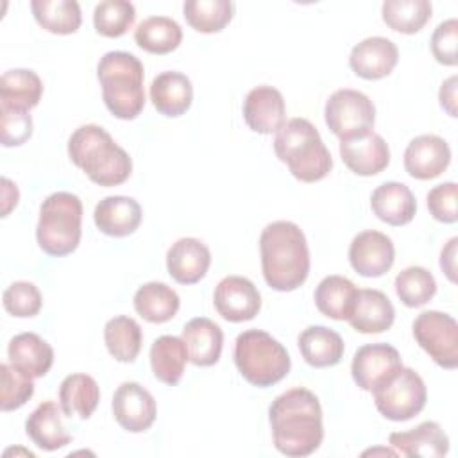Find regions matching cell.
Instances as JSON below:
<instances>
[{"label":"cell","mask_w":458,"mask_h":458,"mask_svg":"<svg viewBox=\"0 0 458 458\" xmlns=\"http://www.w3.org/2000/svg\"><path fill=\"white\" fill-rule=\"evenodd\" d=\"M274 445L286 456H310L324 440L318 397L302 386L277 395L268 408Z\"/></svg>","instance_id":"obj_1"},{"label":"cell","mask_w":458,"mask_h":458,"mask_svg":"<svg viewBox=\"0 0 458 458\" xmlns=\"http://www.w3.org/2000/svg\"><path fill=\"white\" fill-rule=\"evenodd\" d=\"M261 270L277 292L297 290L310 274V249L301 227L288 220L268 224L259 236Z\"/></svg>","instance_id":"obj_2"},{"label":"cell","mask_w":458,"mask_h":458,"mask_svg":"<svg viewBox=\"0 0 458 458\" xmlns=\"http://www.w3.org/2000/svg\"><path fill=\"white\" fill-rule=\"evenodd\" d=\"M68 156L98 186H118L132 172L129 154L114 143L104 127L95 123H86L73 131L68 140Z\"/></svg>","instance_id":"obj_3"},{"label":"cell","mask_w":458,"mask_h":458,"mask_svg":"<svg viewBox=\"0 0 458 458\" xmlns=\"http://www.w3.org/2000/svg\"><path fill=\"white\" fill-rule=\"evenodd\" d=\"M274 152L302 182H317L333 168L327 147L317 127L306 118H292L281 125L274 138Z\"/></svg>","instance_id":"obj_4"},{"label":"cell","mask_w":458,"mask_h":458,"mask_svg":"<svg viewBox=\"0 0 458 458\" xmlns=\"http://www.w3.org/2000/svg\"><path fill=\"white\" fill-rule=\"evenodd\" d=\"M141 61L123 50L107 52L97 64L102 98L109 113L120 120H134L145 107Z\"/></svg>","instance_id":"obj_5"},{"label":"cell","mask_w":458,"mask_h":458,"mask_svg":"<svg viewBox=\"0 0 458 458\" xmlns=\"http://www.w3.org/2000/svg\"><path fill=\"white\" fill-rule=\"evenodd\" d=\"M234 363L238 372L259 388L279 383L292 367L284 345L261 329H247L236 336Z\"/></svg>","instance_id":"obj_6"},{"label":"cell","mask_w":458,"mask_h":458,"mask_svg":"<svg viewBox=\"0 0 458 458\" xmlns=\"http://www.w3.org/2000/svg\"><path fill=\"white\" fill-rule=\"evenodd\" d=\"M82 202L70 191H55L39 206L38 245L50 256L72 254L81 242Z\"/></svg>","instance_id":"obj_7"},{"label":"cell","mask_w":458,"mask_h":458,"mask_svg":"<svg viewBox=\"0 0 458 458\" xmlns=\"http://www.w3.org/2000/svg\"><path fill=\"white\" fill-rule=\"evenodd\" d=\"M377 411L394 422L410 420L419 415L428 399L424 379L408 367H401L386 381L372 390Z\"/></svg>","instance_id":"obj_8"},{"label":"cell","mask_w":458,"mask_h":458,"mask_svg":"<svg viewBox=\"0 0 458 458\" xmlns=\"http://www.w3.org/2000/svg\"><path fill=\"white\" fill-rule=\"evenodd\" d=\"M324 118L329 131L349 141L372 132L376 122L374 102L361 91L356 89H336L326 102Z\"/></svg>","instance_id":"obj_9"},{"label":"cell","mask_w":458,"mask_h":458,"mask_svg":"<svg viewBox=\"0 0 458 458\" xmlns=\"http://www.w3.org/2000/svg\"><path fill=\"white\" fill-rule=\"evenodd\" d=\"M411 327L415 342L437 365L444 369L458 367V324L449 313L422 311Z\"/></svg>","instance_id":"obj_10"},{"label":"cell","mask_w":458,"mask_h":458,"mask_svg":"<svg viewBox=\"0 0 458 458\" xmlns=\"http://www.w3.org/2000/svg\"><path fill=\"white\" fill-rule=\"evenodd\" d=\"M111 410L118 426L129 433L147 431L157 413L152 394L134 381H125L116 388Z\"/></svg>","instance_id":"obj_11"},{"label":"cell","mask_w":458,"mask_h":458,"mask_svg":"<svg viewBox=\"0 0 458 458\" xmlns=\"http://www.w3.org/2000/svg\"><path fill=\"white\" fill-rule=\"evenodd\" d=\"M401 367L399 351L390 344H365L354 352L351 374L361 390L372 392Z\"/></svg>","instance_id":"obj_12"},{"label":"cell","mask_w":458,"mask_h":458,"mask_svg":"<svg viewBox=\"0 0 458 458\" xmlns=\"http://www.w3.org/2000/svg\"><path fill=\"white\" fill-rule=\"evenodd\" d=\"M218 315L229 322L252 320L261 310V295L252 281L242 276L224 277L213 295Z\"/></svg>","instance_id":"obj_13"},{"label":"cell","mask_w":458,"mask_h":458,"mask_svg":"<svg viewBox=\"0 0 458 458\" xmlns=\"http://www.w3.org/2000/svg\"><path fill=\"white\" fill-rule=\"evenodd\" d=\"M395 259V249L385 233L369 229L358 233L349 245V263L363 277L386 274Z\"/></svg>","instance_id":"obj_14"},{"label":"cell","mask_w":458,"mask_h":458,"mask_svg":"<svg viewBox=\"0 0 458 458\" xmlns=\"http://www.w3.org/2000/svg\"><path fill=\"white\" fill-rule=\"evenodd\" d=\"M451 163L447 141L437 134H420L413 138L404 150V170L419 181L438 177Z\"/></svg>","instance_id":"obj_15"},{"label":"cell","mask_w":458,"mask_h":458,"mask_svg":"<svg viewBox=\"0 0 458 458\" xmlns=\"http://www.w3.org/2000/svg\"><path fill=\"white\" fill-rule=\"evenodd\" d=\"M399 59V50L394 41L383 36L365 38L352 47L349 55L351 70L367 81H377L392 73Z\"/></svg>","instance_id":"obj_16"},{"label":"cell","mask_w":458,"mask_h":458,"mask_svg":"<svg viewBox=\"0 0 458 458\" xmlns=\"http://www.w3.org/2000/svg\"><path fill=\"white\" fill-rule=\"evenodd\" d=\"M284 98L272 86L252 88L243 100V120L258 134H272L284 123Z\"/></svg>","instance_id":"obj_17"},{"label":"cell","mask_w":458,"mask_h":458,"mask_svg":"<svg viewBox=\"0 0 458 458\" xmlns=\"http://www.w3.org/2000/svg\"><path fill=\"white\" fill-rule=\"evenodd\" d=\"M211 265V252L199 238H181L166 252V270L181 284L199 283Z\"/></svg>","instance_id":"obj_18"},{"label":"cell","mask_w":458,"mask_h":458,"mask_svg":"<svg viewBox=\"0 0 458 458\" xmlns=\"http://www.w3.org/2000/svg\"><path fill=\"white\" fill-rule=\"evenodd\" d=\"M390 445L404 456L440 458L449 451V437L435 420L420 422L408 431H394L388 437Z\"/></svg>","instance_id":"obj_19"},{"label":"cell","mask_w":458,"mask_h":458,"mask_svg":"<svg viewBox=\"0 0 458 458\" xmlns=\"http://www.w3.org/2000/svg\"><path fill=\"white\" fill-rule=\"evenodd\" d=\"M340 157L356 175H376L390 163V150L383 136L369 132L361 138L340 141Z\"/></svg>","instance_id":"obj_20"},{"label":"cell","mask_w":458,"mask_h":458,"mask_svg":"<svg viewBox=\"0 0 458 458\" xmlns=\"http://www.w3.org/2000/svg\"><path fill=\"white\" fill-rule=\"evenodd\" d=\"M395 318V310L390 299L374 288L358 290L354 308L349 315V324L354 331L363 335L383 333L392 327Z\"/></svg>","instance_id":"obj_21"},{"label":"cell","mask_w":458,"mask_h":458,"mask_svg":"<svg viewBox=\"0 0 458 458\" xmlns=\"http://www.w3.org/2000/svg\"><path fill=\"white\" fill-rule=\"evenodd\" d=\"M141 206L132 197L111 195L102 199L93 211L98 231L107 236L122 238L132 234L141 224Z\"/></svg>","instance_id":"obj_22"},{"label":"cell","mask_w":458,"mask_h":458,"mask_svg":"<svg viewBox=\"0 0 458 458\" xmlns=\"http://www.w3.org/2000/svg\"><path fill=\"white\" fill-rule=\"evenodd\" d=\"M182 340L188 349V358L197 367H211L220 360L224 333L211 318L197 317L184 324Z\"/></svg>","instance_id":"obj_23"},{"label":"cell","mask_w":458,"mask_h":458,"mask_svg":"<svg viewBox=\"0 0 458 458\" xmlns=\"http://www.w3.org/2000/svg\"><path fill=\"white\" fill-rule=\"evenodd\" d=\"M370 208L381 222L388 225H404L413 220L417 202L406 184L388 181L372 191Z\"/></svg>","instance_id":"obj_24"},{"label":"cell","mask_w":458,"mask_h":458,"mask_svg":"<svg viewBox=\"0 0 458 458\" xmlns=\"http://www.w3.org/2000/svg\"><path fill=\"white\" fill-rule=\"evenodd\" d=\"M9 363L23 374L43 377L54 363V349L36 333H20L11 338L7 347Z\"/></svg>","instance_id":"obj_25"},{"label":"cell","mask_w":458,"mask_h":458,"mask_svg":"<svg viewBox=\"0 0 458 458\" xmlns=\"http://www.w3.org/2000/svg\"><path fill=\"white\" fill-rule=\"evenodd\" d=\"M150 100L161 114L170 118L181 116L193 100L191 81L181 72H163L152 79Z\"/></svg>","instance_id":"obj_26"},{"label":"cell","mask_w":458,"mask_h":458,"mask_svg":"<svg viewBox=\"0 0 458 458\" xmlns=\"http://www.w3.org/2000/svg\"><path fill=\"white\" fill-rule=\"evenodd\" d=\"M25 433L43 451H57L72 442V435L66 431L54 401L38 404L25 420Z\"/></svg>","instance_id":"obj_27"},{"label":"cell","mask_w":458,"mask_h":458,"mask_svg":"<svg viewBox=\"0 0 458 458\" xmlns=\"http://www.w3.org/2000/svg\"><path fill=\"white\" fill-rule=\"evenodd\" d=\"M299 351L315 369L336 365L345 351L342 336L326 326H310L299 335Z\"/></svg>","instance_id":"obj_28"},{"label":"cell","mask_w":458,"mask_h":458,"mask_svg":"<svg viewBox=\"0 0 458 458\" xmlns=\"http://www.w3.org/2000/svg\"><path fill=\"white\" fill-rule=\"evenodd\" d=\"M43 95V84L36 72L16 68L0 77V107L30 111Z\"/></svg>","instance_id":"obj_29"},{"label":"cell","mask_w":458,"mask_h":458,"mask_svg":"<svg viewBox=\"0 0 458 458\" xmlns=\"http://www.w3.org/2000/svg\"><path fill=\"white\" fill-rule=\"evenodd\" d=\"M100 401V388L88 374H70L59 386V404L66 417L89 419Z\"/></svg>","instance_id":"obj_30"},{"label":"cell","mask_w":458,"mask_h":458,"mask_svg":"<svg viewBox=\"0 0 458 458\" xmlns=\"http://www.w3.org/2000/svg\"><path fill=\"white\" fill-rule=\"evenodd\" d=\"M188 360L186 344L179 336L163 335L156 338L150 347L152 372L165 385L174 386L181 381Z\"/></svg>","instance_id":"obj_31"},{"label":"cell","mask_w":458,"mask_h":458,"mask_svg":"<svg viewBox=\"0 0 458 458\" xmlns=\"http://www.w3.org/2000/svg\"><path fill=\"white\" fill-rule=\"evenodd\" d=\"M358 297L354 283L344 276H327L315 288V304L322 315L333 320H347Z\"/></svg>","instance_id":"obj_32"},{"label":"cell","mask_w":458,"mask_h":458,"mask_svg":"<svg viewBox=\"0 0 458 458\" xmlns=\"http://www.w3.org/2000/svg\"><path fill=\"white\" fill-rule=\"evenodd\" d=\"M181 299L175 290L165 283H145L134 293L136 313L152 324H163L175 317Z\"/></svg>","instance_id":"obj_33"},{"label":"cell","mask_w":458,"mask_h":458,"mask_svg":"<svg viewBox=\"0 0 458 458\" xmlns=\"http://www.w3.org/2000/svg\"><path fill=\"white\" fill-rule=\"evenodd\" d=\"M134 41L148 54H168L181 45L182 29L168 16H150L136 27Z\"/></svg>","instance_id":"obj_34"},{"label":"cell","mask_w":458,"mask_h":458,"mask_svg":"<svg viewBox=\"0 0 458 458\" xmlns=\"http://www.w3.org/2000/svg\"><path fill=\"white\" fill-rule=\"evenodd\" d=\"M104 342L114 360L122 363H132L141 351L143 333L134 318L118 315L106 322Z\"/></svg>","instance_id":"obj_35"},{"label":"cell","mask_w":458,"mask_h":458,"mask_svg":"<svg viewBox=\"0 0 458 458\" xmlns=\"http://www.w3.org/2000/svg\"><path fill=\"white\" fill-rule=\"evenodd\" d=\"M36 21L52 34H73L81 27V7L75 0H32Z\"/></svg>","instance_id":"obj_36"},{"label":"cell","mask_w":458,"mask_h":458,"mask_svg":"<svg viewBox=\"0 0 458 458\" xmlns=\"http://www.w3.org/2000/svg\"><path fill=\"white\" fill-rule=\"evenodd\" d=\"M188 25L199 32H220L234 14V4L229 0H188L182 5Z\"/></svg>","instance_id":"obj_37"},{"label":"cell","mask_w":458,"mask_h":458,"mask_svg":"<svg viewBox=\"0 0 458 458\" xmlns=\"http://www.w3.org/2000/svg\"><path fill=\"white\" fill-rule=\"evenodd\" d=\"M431 2L428 0H386L383 2V21L397 32L415 34L431 18Z\"/></svg>","instance_id":"obj_38"},{"label":"cell","mask_w":458,"mask_h":458,"mask_svg":"<svg viewBox=\"0 0 458 458\" xmlns=\"http://www.w3.org/2000/svg\"><path fill=\"white\" fill-rule=\"evenodd\" d=\"M395 293L408 308H419L429 302L437 293V281L429 270L413 265L401 270L395 277Z\"/></svg>","instance_id":"obj_39"},{"label":"cell","mask_w":458,"mask_h":458,"mask_svg":"<svg viewBox=\"0 0 458 458\" xmlns=\"http://www.w3.org/2000/svg\"><path fill=\"white\" fill-rule=\"evenodd\" d=\"M136 20V9L127 0H104L95 5L93 25L100 36L120 38Z\"/></svg>","instance_id":"obj_40"},{"label":"cell","mask_w":458,"mask_h":458,"mask_svg":"<svg viewBox=\"0 0 458 458\" xmlns=\"http://www.w3.org/2000/svg\"><path fill=\"white\" fill-rule=\"evenodd\" d=\"M0 377H2V397H0L2 411L18 410L32 397L34 394L32 377L23 374L11 363L0 365Z\"/></svg>","instance_id":"obj_41"},{"label":"cell","mask_w":458,"mask_h":458,"mask_svg":"<svg viewBox=\"0 0 458 458\" xmlns=\"http://www.w3.org/2000/svg\"><path fill=\"white\" fill-rule=\"evenodd\" d=\"M43 304L41 293L34 283L16 281L4 292V308L9 315L18 318L34 317L39 313Z\"/></svg>","instance_id":"obj_42"},{"label":"cell","mask_w":458,"mask_h":458,"mask_svg":"<svg viewBox=\"0 0 458 458\" xmlns=\"http://www.w3.org/2000/svg\"><path fill=\"white\" fill-rule=\"evenodd\" d=\"M458 186L456 182H442L429 190L428 193V209L435 220L444 224H454L458 220L456 211Z\"/></svg>","instance_id":"obj_43"},{"label":"cell","mask_w":458,"mask_h":458,"mask_svg":"<svg viewBox=\"0 0 458 458\" xmlns=\"http://www.w3.org/2000/svg\"><path fill=\"white\" fill-rule=\"evenodd\" d=\"M2 113V145L4 147H18L23 145L32 136V118L29 111L18 109H4Z\"/></svg>","instance_id":"obj_44"},{"label":"cell","mask_w":458,"mask_h":458,"mask_svg":"<svg viewBox=\"0 0 458 458\" xmlns=\"http://www.w3.org/2000/svg\"><path fill=\"white\" fill-rule=\"evenodd\" d=\"M456 43H458V21L449 18L437 25L431 36V52L433 57L445 66L456 64Z\"/></svg>","instance_id":"obj_45"},{"label":"cell","mask_w":458,"mask_h":458,"mask_svg":"<svg viewBox=\"0 0 458 458\" xmlns=\"http://www.w3.org/2000/svg\"><path fill=\"white\" fill-rule=\"evenodd\" d=\"M456 243H458V238L454 236L447 242V245L440 252V268L444 270V274L451 283H456Z\"/></svg>","instance_id":"obj_46"},{"label":"cell","mask_w":458,"mask_h":458,"mask_svg":"<svg viewBox=\"0 0 458 458\" xmlns=\"http://www.w3.org/2000/svg\"><path fill=\"white\" fill-rule=\"evenodd\" d=\"M438 100L442 109H445L447 114L454 118L456 116V77L454 75L442 82L438 91Z\"/></svg>","instance_id":"obj_47"},{"label":"cell","mask_w":458,"mask_h":458,"mask_svg":"<svg viewBox=\"0 0 458 458\" xmlns=\"http://www.w3.org/2000/svg\"><path fill=\"white\" fill-rule=\"evenodd\" d=\"M2 216H7L9 211L13 208H16L18 199H20V191L16 188L14 182H11L7 177L2 179Z\"/></svg>","instance_id":"obj_48"}]
</instances>
